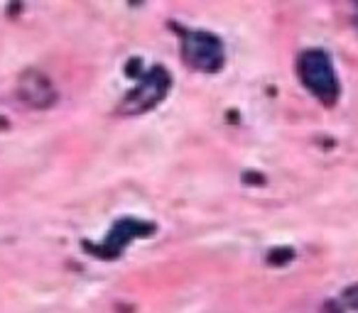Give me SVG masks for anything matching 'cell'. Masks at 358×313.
Instances as JSON below:
<instances>
[{
  "label": "cell",
  "mask_w": 358,
  "mask_h": 313,
  "mask_svg": "<svg viewBox=\"0 0 358 313\" xmlns=\"http://www.w3.org/2000/svg\"><path fill=\"white\" fill-rule=\"evenodd\" d=\"M182 54L194 69L214 74L224 66V47L209 32H187L182 40Z\"/></svg>",
  "instance_id": "2"
},
{
  "label": "cell",
  "mask_w": 358,
  "mask_h": 313,
  "mask_svg": "<svg viewBox=\"0 0 358 313\" xmlns=\"http://www.w3.org/2000/svg\"><path fill=\"white\" fill-rule=\"evenodd\" d=\"M17 96H20L22 103L30 105V108H47V105H52L57 98L50 79L37 74V71H27V74L22 76L20 84H17Z\"/></svg>",
  "instance_id": "4"
},
{
  "label": "cell",
  "mask_w": 358,
  "mask_h": 313,
  "mask_svg": "<svg viewBox=\"0 0 358 313\" xmlns=\"http://www.w3.org/2000/svg\"><path fill=\"white\" fill-rule=\"evenodd\" d=\"M169 89V74L159 66H155L150 74H145L140 79V84L125 96V103H123V110L128 115H140L145 110L155 108L159 100L164 98Z\"/></svg>",
  "instance_id": "3"
},
{
  "label": "cell",
  "mask_w": 358,
  "mask_h": 313,
  "mask_svg": "<svg viewBox=\"0 0 358 313\" xmlns=\"http://www.w3.org/2000/svg\"><path fill=\"white\" fill-rule=\"evenodd\" d=\"M299 74H302V81L319 100L324 103H334L338 96V81H336V71L331 66V59H329L324 52L319 49H309L299 56Z\"/></svg>",
  "instance_id": "1"
},
{
  "label": "cell",
  "mask_w": 358,
  "mask_h": 313,
  "mask_svg": "<svg viewBox=\"0 0 358 313\" xmlns=\"http://www.w3.org/2000/svg\"><path fill=\"white\" fill-rule=\"evenodd\" d=\"M145 233H152V225L138 223V220H120V223L110 230L108 238H106V245H103L101 252H108L106 257H115V254H118L120 250L130 243V240L140 238V235H145Z\"/></svg>",
  "instance_id": "5"
}]
</instances>
